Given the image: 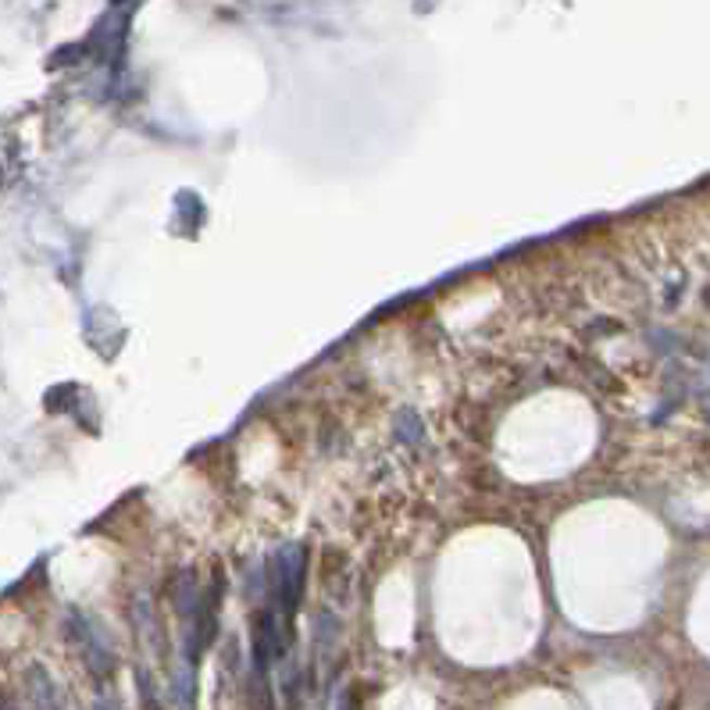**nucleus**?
<instances>
[{
  "label": "nucleus",
  "mask_w": 710,
  "mask_h": 710,
  "mask_svg": "<svg viewBox=\"0 0 710 710\" xmlns=\"http://www.w3.org/2000/svg\"><path fill=\"white\" fill-rule=\"evenodd\" d=\"M268 575H272V593L279 599V610H283L286 621H289L293 610H297V604H300V593H304V550L297 543L279 546Z\"/></svg>",
  "instance_id": "1"
},
{
  "label": "nucleus",
  "mask_w": 710,
  "mask_h": 710,
  "mask_svg": "<svg viewBox=\"0 0 710 710\" xmlns=\"http://www.w3.org/2000/svg\"><path fill=\"white\" fill-rule=\"evenodd\" d=\"M68 632H72V640H76V646H79V657L86 660V668H90L93 675H104V671H112V668H115L112 650H107L101 635L93 632L90 621L79 618V615H72Z\"/></svg>",
  "instance_id": "2"
},
{
  "label": "nucleus",
  "mask_w": 710,
  "mask_h": 710,
  "mask_svg": "<svg viewBox=\"0 0 710 710\" xmlns=\"http://www.w3.org/2000/svg\"><path fill=\"white\" fill-rule=\"evenodd\" d=\"M29 696H33V703L40 707V710H61V700H57V689H54V682L51 675H47L43 668H29Z\"/></svg>",
  "instance_id": "3"
},
{
  "label": "nucleus",
  "mask_w": 710,
  "mask_h": 710,
  "mask_svg": "<svg viewBox=\"0 0 710 710\" xmlns=\"http://www.w3.org/2000/svg\"><path fill=\"white\" fill-rule=\"evenodd\" d=\"M339 710H353V700H350V696H343V700H339Z\"/></svg>",
  "instance_id": "4"
},
{
  "label": "nucleus",
  "mask_w": 710,
  "mask_h": 710,
  "mask_svg": "<svg viewBox=\"0 0 710 710\" xmlns=\"http://www.w3.org/2000/svg\"><path fill=\"white\" fill-rule=\"evenodd\" d=\"M703 411H707V418H710V397L703 400Z\"/></svg>",
  "instance_id": "5"
}]
</instances>
